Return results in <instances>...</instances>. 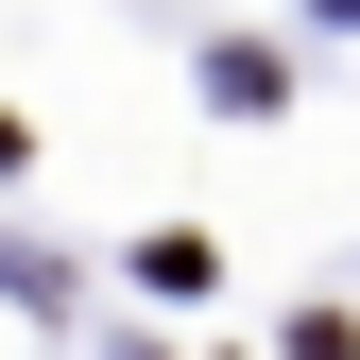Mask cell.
<instances>
[{"label": "cell", "mask_w": 360, "mask_h": 360, "mask_svg": "<svg viewBox=\"0 0 360 360\" xmlns=\"http://www.w3.org/2000/svg\"><path fill=\"white\" fill-rule=\"evenodd\" d=\"M18 155H34V138H18V120H0V172H18Z\"/></svg>", "instance_id": "obj_1"}]
</instances>
